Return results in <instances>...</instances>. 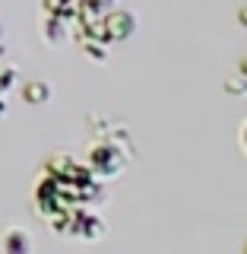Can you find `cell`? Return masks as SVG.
Instances as JSON below:
<instances>
[{"instance_id": "obj_1", "label": "cell", "mask_w": 247, "mask_h": 254, "mask_svg": "<svg viewBox=\"0 0 247 254\" xmlns=\"http://www.w3.org/2000/svg\"><path fill=\"white\" fill-rule=\"evenodd\" d=\"M241 143H244V149H247V124H244V130H241Z\"/></svg>"}]
</instances>
